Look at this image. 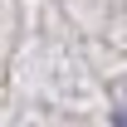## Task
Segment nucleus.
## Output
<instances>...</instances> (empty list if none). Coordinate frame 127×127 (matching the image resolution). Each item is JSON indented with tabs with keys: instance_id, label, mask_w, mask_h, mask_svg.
Wrapping results in <instances>:
<instances>
[{
	"instance_id": "obj_1",
	"label": "nucleus",
	"mask_w": 127,
	"mask_h": 127,
	"mask_svg": "<svg viewBox=\"0 0 127 127\" xmlns=\"http://www.w3.org/2000/svg\"><path fill=\"white\" fill-rule=\"evenodd\" d=\"M112 127H127V103H122L117 112H112Z\"/></svg>"
}]
</instances>
